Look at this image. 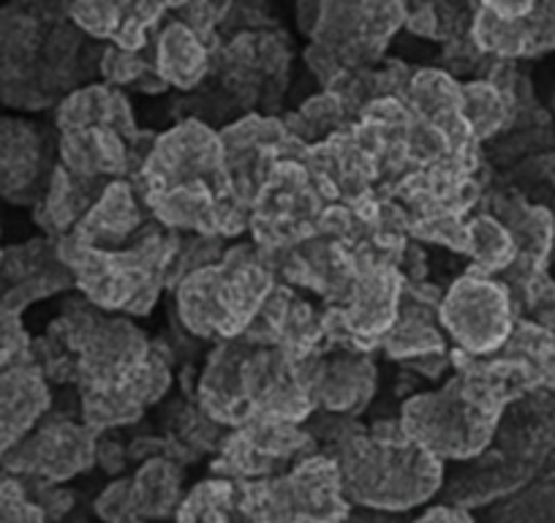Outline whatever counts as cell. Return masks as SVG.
Masks as SVG:
<instances>
[{"instance_id": "cell-1", "label": "cell", "mask_w": 555, "mask_h": 523, "mask_svg": "<svg viewBox=\"0 0 555 523\" xmlns=\"http://www.w3.org/2000/svg\"><path fill=\"white\" fill-rule=\"evenodd\" d=\"M330 456L351 507L373 512L416 510L436 499L447 480V463L409 439L400 423L354 429Z\"/></svg>"}, {"instance_id": "cell-2", "label": "cell", "mask_w": 555, "mask_h": 523, "mask_svg": "<svg viewBox=\"0 0 555 523\" xmlns=\"http://www.w3.org/2000/svg\"><path fill=\"white\" fill-rule=\"evenodd\" d=\"M504 396L488 382L452 379L441 390L420 393L400 409V429L409 439L444 463L482 456L495 439Z\"/></svg>"}, {"instance_id": "cell-3", "label": "cell", "mask_w": 555, "mask_h": 523, "mask_svg": "<svg viewBox=\"0 0 555 523\" xmlns=\"http://www.w3.org/2000/svg\"><path fill=\"white\" fill-rule=\"evenodd\" d=\"M243 523H349L351 501L330 452H313L281 474L234 483Z\"/></svg>"}, {"instance_id": "cell-4", "label": "cell", "mask_w": 555, "mask_h": 523, "mask_svg": "<svg viewBox=\"0 0 555 523\" xmlns=\"http://www.w3.org/2000/svg\"><path fill=\"white\" fill-rule=\"evenodd\" d=\"M164 240L156 232H142L139 243L122 251L68 243L63 248L57 245V254L74 270L95 308L147 314L162 290L164 268L172 262V251L167 254Z\"/></svg>"}, {"instance_id": "cell-5", "label": "cell", "mask_w": 555, "mask_h": 523, "mask_svg": "<svg viewBox=\"0 0 555 523\" xmlns=\"http://www.w3.org/2000/svg\"><path fill=\"white\" fill-rule=\"evenodd\" d=\"M270 292V276L254 259L229 254L223 265L185 276L178 308L185 328L199 335H237L256 319Z\"/></svg>"}, {"instance_id": "cell-6", "label": "cell", "mask_w": 555, "mask_h": 523, "mask_svg": "<svg viewBox=\"0 0 555 523\" xmlns=\"http://www.w3.org/2000/svg\"><path fill=\"white\" fill-rule=\"evenodd\" d=\"M313 452H319L317 436L300 429V423L256 418L232 429V434L221 442L212 472L232 483L272 477Z\"/></svg>"}, {"instance_id": "cell-7", "label": "cell", "mask_w": 555, "mask_h": 523, "mask_svg": "<svg viewBox=\"0 0 555 523\" xmlns=\"http://www.w3.org/2000/svg\"><path fill=\"white\" fill-rule=\"evenodd\" d=\"M95 434L74 420L39 423L7 458L0 469L12 477H28L44 485H63L95 467Z\"/></svg>"}, {"instance_id": "cell-8", "label": "cell", "mask_w": 555, "mask_h": 523, "mask_svg": "<svg viewBox=\"0 0 555 523\" xmlns=\"http://www.w3.org/2000/svg\"><path fill=\"white\" fill-rule=\"evenodd\" d=\"M439 317L452 341L468 355H488L499 349L512 328L504 286L474 273L450 286L441 301Z\"/></svg>"}, {"instance_id": "cell-9", "label": "cell", "mask_w": 555, "mask_h": 523, "mask_svg": "<svg viewBox=\"0 0 555 523\" xmlns=\"http://www.w3.org/2000/svg\"><path fill=\"white\" fill-rule=\"evenodd\" d=\"M145 180L153 191L169 189L191 180H207V183H227V167H223V145L210 128L199 123H183L172 135L158 140L153 156L145 162Z\"/></svg>"}, {"instance_id": "cell-10", "label": "cell", "mask_w": 555, "mask_h": 523, "mask_svg": "<svg viewBox=\"0 0 555 523\" xmlns=\"http://www.w3.org/2000/svg\"><path fill=\"white\" fill-rule=\"evenodd\" d=\"M50 387L39 362L20 357L0 368V463L50 412Z\"/></svg>"}, {"instance_id": "cell-11", "label": "cell", "mask_w": 555, "mask_h": 523, "mask_svg": "<svg viewBox=\"0 0 555 523\" xmlns=\"http://www.w3.org/2000/svg\"><path fill=\"white\" fill-rule=\"evenodd\" d=\"M47 142L39 128L0 117V196L23 202L44 173Z\"/></svg>"}, {"instance_id": "cell-12", "label": "cell", "mask_w": 555, "mask_h": 523, "mask_svg": "<svg viewBox=\"0 0 555 523\" xmlns=\"http://www.w3.org/2000/svg\"><path fill=\"white\" fill-rule=\"evenodd\" d=\"M300 379L311 396L313 409L322 407L340 418L360 412L371 401L373 387H376V373L371 362L354 360V357L330 362L324 371L300 373Z\"/></svg>"}, {"instance_id": "cell-13", "label": "cell", "mask_w": 555, "mask_h": 523, "mask_svg": "<svg viewBox=\"0 0 555 523\" xmlns=\"http://www.w3.org/2000/svg\"><path fill=\"white\" fill-rule=\"evenodd\" d=\"M126 153L122 131H117L115 126H85L61 131L63 164L77 178L93 180L101 175L117 178L128 167Z\"/></svg>"}, {"instance_id": "cell-14", "label": "cell", "mask_w": 555, "mask_h": 523, "mask_svg": "<svg viewBox=\"0 0 555 523\" xmlns=\"http://www.w3.org/2000/svg\"><path fill=\"white\" fill-rule=\"evenodd\" d=\"M139 227H142V213L133 200V191L115 180L101 191V200L85 213V218H79L72 243L112 248L115 243H128L137 238Z\"/></svg>"}, {"instance_id": "cell-15", "label": "cell", "mask_w": 555, "mask_h": 523, "mask_svg": "<svg viewBox=\"0 0 555 523\" xmlns=\"http://www.w3.org/2000/svg\"><path fill=\"white\" fill-rule=\"evenodd\" d=\"M183 496V463L169 456L147 458L131 477L133 512L142 521H164L175 515Z\"/></svg>"}, {"instance_id": "cell-16", "label": "cell", "mask_w": 555, "mask_h": 523, "mask_svg": "<svg viewBox=\"0 0 555 523\" xmlns=\"http://www.w3.org/2000/svg\"><path fill=\"white\" fill-rule=\"evenodd\" d=\"M156 72L162 85L191 90L207 74V50L194 30L183 23H172L162 34L156 55Z\"/></svg>"}, {"instance_id": "cell-17", "label": "cell", "mask_w": 555, "mask_h": 523, "mask_svg": "<svg viewBox=\"0 0 555 523\" xmlns=\"http://www.w3.org/2000/svg\"><path fill=\"white\" fill-rule=\"evenodd\" d=\"M477 523H555V467L515 494L479 507Z\"/></svg>"}, {"instance_id": "cell-18", "label": "cell", "mask_w": 555, "mask_h": 523, "mask_svg": "<svg viewBox=\"0 0 555 523\" xmlns=\"http://www.w3.org/2000/svg\"><path fill=\"white\" fill-rule=\"evenodd\" d=\"M237 515L234 507V483L227 477H210L196 483L180 501L175 523H232Z\"/></svg>"}, {"instance_id": "cell-19", "label": "cell", "mask_w": 555, "mask_h": 523, "mask_svg": "<svg viewBox=\"0 0 555 523\" xmlns=\"http://www.w3.org/2000/svg\"><path fill=\"white\" fill-rule=\"evenodd\" d=\"M466 240V248L472 251V256L477 259L479 273L506 268L512 262V256H515V240H512V234L506 232L499 221H493V218L488 216L472 221Z\"/></svg>"}, {"instance_id": "cell-20", "label": "cell", "mask_w": 555, "mask_h": 523, "mask_svg": "<svg viewBox=\"0 0 555 523\" xmlns=\"http://www.w3.org/2000/svg\"><path fill=\"white\" fill-rule=\"evenodd\" d=\"M461 115L474 137H490L501 126V99L490 85H468L461 95Z\"/></svg>"}, {"instance_id": "cell-21", "label": "cell", "mask_w": 555, "mask_h": 523, "mask_svg": "<svg viewBox=\"0 0 555 523\" xmlns=\"http://www.w3.org/2000/svg\"><path fill=\"white\" fill-rule=\"evenodd\" d=\"M0 523H50L23 480L0 474Z\"/></svg>"}, {"instance_id": "cell-22", "label": "cell", "mask_w": 555, "mask_h": 523, "mask_svg": "<svg viewBox=\"0 0 555 523\" xmlns=\"http://www.w3.org/2000/svg\"><path fill=\"white\" fill-rule=\"evenodd\" d=\"M95 515L104 523H126L137 518L131 499V477H115L93 501Z\"/></svg>"}, {"instance_id": "cell-23", "label": "cell", "mask_w": 555, "mask_h": 523, "mask_svg": "<svg viewBox=\"0 0 555 523\" xmlns=\"http://www.w3.org/2000/svg\"><path fill=\"white\" fill-rule=\"evenodd\" d=\"M128 450L120 445L117 439H112V436H101L95 439V467L101 469V472H106L109 477H120L122 472H126L128 467Z\"/></svg>"}, {"instance_id": "cell-24", "label": "cell", "mask_w": 555, "mask_h": 523, "mask_svg": "<svg viewBox=\"0 0 555 523\" xmlns=\"http://www.w3.org/2000/svg\"><path fill=\"white\" fill-rule=\"evenodd\" d=\"M411 523H477V518L472 515V510H463V507L436 505L430 510H425L420 518H414Z\"/></svg>"}, {"instance_id": "cell-25", "label": "cell", "mask_w": 555, "mask_h": 523, "mask_svg": "<svg viewBox=\"0 0 555 523\" xmlns=\"http://www.w3.org/2000/svg\"><path fill=\"white\" fill-rule=\"evenodd\" d=\"M533 3H537V0H482V7L488 9V12H493L495 17L504 20L526 17L533 9Z\"/></svg>"}, {"instance_id": "cell-26", "label": "cell", "mask_w": 555, "mask_h": 523, "mask_svg": "<svg viewBox=\"0 0 555 523\" xmlns=\"http://www.w3.org/2000/svg\"><path fill=\"white\" fill-rule=\"evenodd\" d=\"M126 523H147V521H142V518L137 515V518H131V521H126Z\"/></svg>"}]
</instances>
